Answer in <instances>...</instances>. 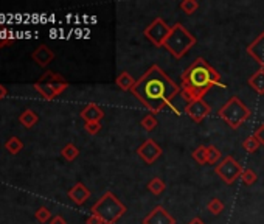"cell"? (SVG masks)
<instances>
[{"label":"cell","instance_id":"1","mask_svg":"<svg viewBox=\"0 0 264 224\" xmlns=\"http://www.w3.org/2000/svg\"><path fill=\"white\" fill-rule=\"evenodd\" d=\"M131 92L146 109L155 115L173 104L174 97L181 92V86L176 84L157 64H154L137 81Z\"/></svg>","mask_w":264,"mask_h":224},{"label":"cell","instance_id":"2","mask_svg":"<svg viewBox=\"0 0 264 224\" xmlns=\"http://www.w3.org/2000/svg\"><path fill=\"white\" fill-rule=\"evenodd\" d=\"M211 88L226 89V84L221 83V73L210 66L204 58H197L191 66L182 73L181 92L189 101L204 98V95Z\"/></svg>","mask_w":264,"mask_h":224},{"label":"cell","instance_id":"3","mask_svg":"<svg viewBox=\"0 0 264 224\" xmlns=\"http://www.w3.org/2000/svg\"><path fill=\"white\" fill-rule=\"evenodd\" d=\"M92 213L100 217L104 224H115L126 213V206L112 191H106L92 206Z\"/></svg>","mask_w":264,"mask_h":224},{"label":"cell","instance_id":"4","mask_svg":"<svg viewBox=\"0 0 264 224\" xmlns=\"http://www.w3.org/2000/svg\"><path fill=\"white\" fill-rule=\"evenodd\" d=\"M196 42L197 39L182 24H176L171 27V33L165 41L163 48L170 51L176 59H181L189 48L196 45Z\"/></svg>","mask_w":264,"mask_h":224},{"label":"cell","instance_id":"5","mask_svg":"<svg viewBox=\"0 0 264 224\" xmlns=\"http://www.w3.org/2000/svg\"><path fill=\"white\" fill-rule=\"evenodd\" d=\"M67 88H69V81L62 75L51 70H45V73L40 75V78L35 83L36 92L42 95L45 100H55Z\"/></svg>","mask_w":264,"mask_h":224},{"label":"cell","instance_id":"6","mask_svg":"<svg viewBox=\"0 0 264 224\" xmlns=\"http://www.w3.org/2000/svg\"><path fill=\"white\" fill-rule=\"evenodd\" d=\"M218 115L231 128V130H238L242 123L249 120L250 111L238 97H231L223 108L218 111Z\"/></svg>","mask_w":264,"mask_h":224},{"label":"cell","instance_id":"7","mask_svg":"<svg viewBox=\"0 0 264 224\" xmlns=\"http://www.w3.org/2000/svg\"><path fill=\"white\" fill-rule=\"evenodd\" d=\"M171 33V27L168 25L162 17H155L143 31L145 38L155 47H163L165 41Z\"/></svg>","mask_w":264,"mask_h":224},{"label":"cell","instance_id":"8","mask_svg":"<svg viewBox=\"0 0 264 224\" xmlns=\"http://www.w3.org/2000/svg\"><path fill=\"white\" fill-rule=\"evenodd\" d=\"M215 173L224 180L227 185H231L238 178H241L242 173V167L239 162L235 161V157L226 156L223 159V162H219L215 167Z\"/></svg>","mask_w":264,"mask_h":224},{"label":"cell","instance_id":"9","mask_svg":"<svg viewBox=\"0 0 264 224\" xmlns=\"http://www.w3.org/2000/svg\"><path fill=\"white\" fill-rule=\"evenodd\" d=\"M210 112H211V108H210L208 103H207L204 98L189 101V103L187 104V108H185V114H187L193 122H196V123L202 122Z\"/></svg>","mask_w":264,"mask_h":224},{"label":"cell","instance_id":"10","mask_svg":"<svg viewBox=\"0 0 264 224\" xmlns=\"http://www.w3.org/2000/svg\"><path fill=\"white\" fill-rule=\"evenodd\" d=\"M137 154H139L146 164H154L158 157L162 156V148L158 146V143L152 138H146V140L139 146L137 149Z\"/></svg>","mask_w":264,"mask_h":224},{"label":"cell","instance_id":"11","mask_svg":"<svg viewBox=\"0 0 264 224\" xmlns=\"http://www.w3.org/2000/svg\"><path fill=\"white\" fill-rule=\"evenodd\" d=\"M142 224H176V220L170 215L165 207L157 206L143 218Z\"/></svg>","mask_w":264,"mask_h":224},{"label":"cell","instance_id":"12","mask_svg":"<svg viewBox=\"0 0 264 224\" xmlns=\"http://www.w3.org/2000/svg\"><path fill=\"white\" fill-rule=\"evenodd\" d=\"M247 55L258 62L260 69H264V31L247 47Z\"/></svg>","mask_w":264,"mask_h":224},{"label":"cell","instance_id":"13","mask_svg":"<svg viewBox=\"0 0 264 224\" xmlns=\"http://www.w3.org/2000/svg\"><path fill=\"white\" fill-rule=\"evenodd\" d=\"M31 58H33V61L38 64L39 67H47L48 64L55 59V53H53V50L48 47V45H39L33 53H31Z\"/></svg>","mask_w":264,"mask_h":224},{"label":"cell","instance_id":"14","mask_svg":"<svg viewBox=\"0 0 264 224\" xmlns=\"http://www.w3.org/2000/svg\"><path fill=\"white\" fill-rule=\"evenodd\" d=\"M69 198L75 202L76 206H82L90 198V190L82 182H76L69 190Z\"/></svg>","mask_w":264,"mask_h":224},{"label":"cell","instance_id":"15","mask_svg":"<svg viewBox=\"0 0 264 224\" xmlns=\"http://www.w3.org/2000/svg\"><path fill=\"white\" fill-rule=\"evenodd\" d=\"M103 117H104L103 109L95 103H89L86 108L81 111V119L86 123H89V122H101Z\"/></svg>","mask_w":264,"mask_h":224},{"label":"cell","instance_id":"16","mask_svg":"<svg viewBox=\"0 0 264 224\" xmlns=\"http://www.w3.org/2000/svg\"><path fill=\"white\" fill-rule=\"evenodd\" d=\"M249 86L260 95H264V69H258L252 77L247 80Z\"/></svg>","mask_w":264,"mask_h":224},{"label":"cell","instance_id":"17","mask_svg":"<svg viewBox=\"0 0 264 224\" xmlns=\"http://www.w3.org/2000/svg\"><path fill=\"white\" fill-rule=\"evenodd\" d=\"M115 83H117V86L121 89V90H132L134 86L137 84V81L134 80V77L129 73V72H123L120 73L117 80H115Z\"/></svg>","mask_w":264,"mask_h":224},{"label":"cell","instance_id":"18","mask_svg":"<svg viewBox=\"0 0 264 224\" xmlns=\"http://www.w3.org/2000/svg\"><path fill=\"white\" fill-rule=\"evenodd\" d=\"M19 122L22 123L25 128H33L38 122H39V117L35 111H31V109H25L22 114H20L19 117Z\"/></svg>","mask_w":264,"mask_h":224},{"label":"cell","instance_id":"19","mask_svg":"<svg viewBox=\"0 0 264 224\" xmlns=\"http://www.w3.org/2000/svg\"><path fill=\"white\" fill-rule=\"evenodd\" d=\"M165 188H166V185H165V182L160 179V178H152L150 182H148V190L151 191L152 195H155V196H158V195H162L163 191H165Z\"/></svg>","mask_w":264,"mask_h":224},{"label":"cell","instance_id":"20","mask_svg":"<svg viewBox=\"0 0 264 224\" xmlns=\"http://www.w3.org/2000/svg\"><path fill=\"white\" fill-rule=\"evenodd\" d=\"M61 154H62V157L66 159V161L72 162V161H75V159L79 156V149H78V146H76V145H73V143H67L64 148L61 149Z\"/></svg>","mask_w":264,"mask_h":224},{"label":"cell","instance_id":"21","mask_svg":"<svg viewBox=\"0 0 264 224\" xmlns=\"http://www.w3.org/2000/svg\"><path fill=\"white\" fill-rule=\"evenodd\" d=\"M5 148L8 149V153L17 154V153H20V151H22V149H24V143L20 142V138H17V137H11V138H8V140H6Z\"/></svg>","mask_w":264,"mask_h":224},{"label":"cell","instance_id":"22","mask_svg":"<svg viewBox=\"0 0 264 224\" xmlns=\"http://www.w3.org/2000/svg\"><path fill=\"white\" fill-rule=\"evenodd\" d=\"M221 157H223V154H221V151L215 145L207 146V162L210 165H218V162L221 161Z\"/></svg>","mask_w":264,"mask_h":224},{"label":"cell","instance_id":"23","mask_svg":"<svg viewBox=\"0 0 264 224\" xmlns=\"http://www.w3.org/2000/svg\"><path fill=\"white\" fill-rule=\"evenodd\" d=\"M260 146H261V143L258 142V138L255 137V135H250V137H247L244 142H242V148L246 149L247 153H255V151H258L260 149Z\"/></svg>","mask_w":264,"mask_h":224},{"label":"cell","instance_id":"24","mask_svg":"<svg viewBox=\"0 0 264 224\" xmlns=\"http://www.w3.org/2000/svg\"><path fill=\"white\" fill-rule=\"evenodd\" d=\"M140 125L143 126L145 131H154L155 128H157V125H158V122H157V119H155V115L148 114V115H145L143 119H142Z\"/></svg>","mask_w":264,"mask_h":224},{"label":"cell","instance_id":"25","mask_svg":"<svg viewBox=\"0 0 264 224\" xmlns=\"http://www.w3.org/2000/svg\"><path fill=\"white\" fill-rule=\"evenodd\" d=\"M193 159L199 164V165H205L207 162V146H197L194 151H193Z\"/></svg>","mask_w":264,"mask_h":224},{"label":"cell","instance_id":"26","mask_svg":"<svg viewBox=\"0 0 264 224\" xmlns=\"http://www.w3.org/2000/svg\"><path fill=\"white\" fill-rule=\"evenodd\" d=\"M207 209H208L210 213H213V215H219V213L224 210V204L219 198H213L207 204Z\"/></svg>","mask_w":264,"mask_h":224},{"label":"cell","instance_id":"27","mask_svg":"<svg viewBox=\"0 0 264 224\" xmlns=\"http://www.w3.org/2000/svg\"><path fill=\"white\" fill-rule=\"evenodd\" d=\"M241 179H242V182H244V184L252 185V184L257 182V173L253 172V170H250V168H242Z\"/></svg>","mask_w":264,"mask_h":224},{"label":"cell","instance_id":"28","mask_svg":"<svg viewBox=\"0 0 264 224\" xmlns=\"http://www.w3.org/2000/svg\"><path fill=\"white\" fill-rule=\"evenodd\" d=\"M35 217H36V220L39 221V223H42V224H45L47 221H50L53 217H51V212L47 209V207H39L36 212H35Z\"/></svg>","mask_w":264,"mask_h":224},{"label":"cell","instance_id":"29","mask_svg":"<svg viewBox=\"0 0 264 224\" xmlns=\"http://www.w3.org/2000/svg\"><path fill=\"white\" fill-rule=\"evenodd\" d=\"M197 8H199V3L196 2V0H184V2L181 3V9L187 14H193Z\"/></svg>","mask_w":264,"mask_h":224},{"label":"cell","instance_id":"30","mask_svg":"<svg viewBox=\"0 0 264 224\" xmlns=\"http://www.w3.org/2000/svg\"><path fill=\"white\" fill-rule=\"evenodd\" d=\"M84 130H86L90 135L98 134L100 130H101V122H89V123L84 125Z\"/></svg>","mask_w":264,"mask_h":224},{"label":"cell","instance_id":"31","mask_svg":"<svg viewBox=\"0 0 264 224\" xmlns=\"http://www.w3.org/2000/svg\"><path fill=\"white\" fill-rule=\"evenodd\" d=\"M253 135H255V137L258 138V142L264 146V122L257 128V131L253 133Z\"/></svg>","mask_w":264,"mask_h":224},{"label":"cell","instance_id":"32","mask_svg":"<svg viewBox=\"0 0 264 224\" xmlns=\"http://www.w3.org/2000/svg\"><path fill=\"white\" fill-rule=\"evenodd\" d=\"M14 44V38H6V36H0V48H3L6 45H13Z\"/></svg>","mask_w":264,"mask_h":224},{"label":"cell","instance_id":"33","mask_svg":"<svg viewBox=\"0 0 264 224\" xmlns=\"http://www.w3.org/2000/svg\"><path fill=\"white\" fill-rule=\"evenodd\" d=\"M86 224H104V223H103V220H101L100 217H97V215H93V213H92V215H90V217L87 218Z\"/></svg>","mask_w":264,"mask_h":224},{"label":"cell","instance_id":"34","mask_svg":"<svg viewBox=\"0 0 264 224\" xmlns=\"http://www.w3.org/2000/svg\"><path fill=\"white\" fill-rule=\"evenodd\" d=\"M50 224H67V221L62 218L61 215H55L50 220Z\"/></svg>","mask_w":264,"mask_h":224},{"label":"cell","instance_id":"35","mask_svg":"<svg viewBox=\"0 0 264 224\" xmlns=\"http://www.w3.org/2000/svg\"><path fill=\"white\" fill-rule=\"evenodd\" d=\"M6 95H8V89L3 86V84H0V100L6 98Z\"/></svg>","mask_w":264,"mask_h":224},{"label":"cell","instance_id":"36","mask_svg":"<svg viewBox=\"0 0 264 224\" xmlns=\"http://www.w3.org/2000/svg\"><path fill=\"white\" fill-rule=\"evenodd\" d=\"M188 224H205V223H204L202 220H200V218H193V220L189 221Z\"/></svg>","mask_w":264,"mask_h":224}]
</instances>
